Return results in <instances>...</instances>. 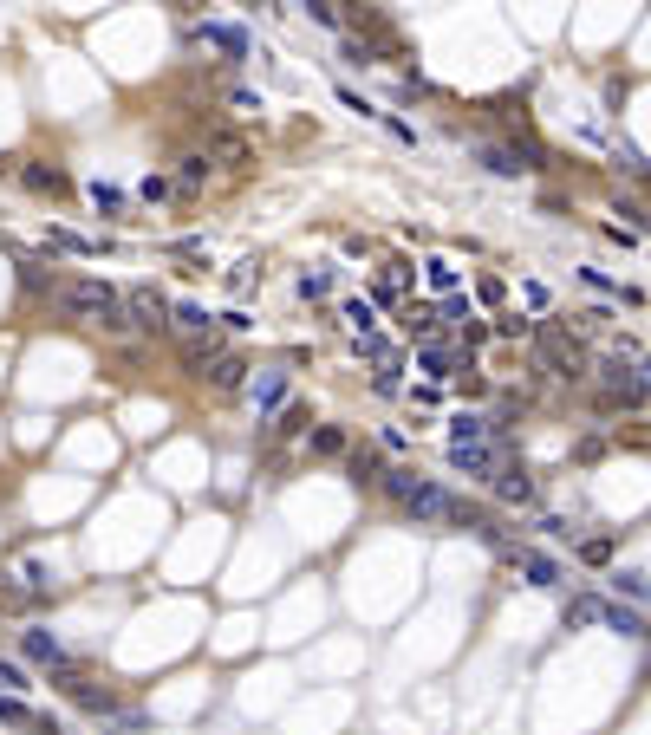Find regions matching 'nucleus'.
Masks as SVG:
<instances>
[{
    "instance_id": "nucleus-1",
    "label": "nucleus",
    "mask_w": 651,
    "mask_h": 735,
    "mask_svg": "<svg viewBox=\"0 0 651 735\" xmlns=\"http://www.w3.org/2000/svg\"><path fill=\"white\" fill-rule=\"evenodd\" d=\"M52 299H59L72 319H85V325H98V332H111V339H124V332H130L124 293H118V287H104V280H92V274L59 280V293H52Z\"/></svg>"
},
{
    "instance_id": "nucleus-2",
    "label": "nucleus",
    "mask_w": 651,
    "mask_h": 735,
    "mask_svg": "<svg viewBox=\"0 0 651 735\" xmlns=\"http://www.w3.org/2000/svg\"><path fill=\"white\" fill-rule=\"evenodd\" d=\"M534 345H540V359H548L554 377H566V385H574V377H586V351L566 339V332H554V325H548V332H534Z\"/></svg>"
},
{
    "instance_id": "nucleus-3",
    "label": "nucleus",
    "mask_w": 651,
    "mask_h": 735,
    "mask_svg": "<svg viewBox=\"0 0 651 735\" xmlns=\"http://www.w3.org/2000/svg\"><path fill=\"white\" fill-rule=\"evenodd\" d=\"M124 313H130V325H144V332H163V325H170V293L144 280V287L124 293Z\"/></svg>"
},
{
    "instance_id": "nucleus-4",
    "label": "nucleus",
    "mask_w": 651,
    "mask_h": 735,
    "mask_svg": "<svg viewBox=\"0 0 651 735\" xmlns=\"http://www.w3.org/2000/svg\"><path fill=\"white\" fill-rule=\"evenodd\" d=\"M287 385H293V377H287V365H261V371L248 377V403L261 411V423H267V417H274L281 403H287Z\"/></svg>"
},
{
    "instance_id": "nucleus-5",
    "label": "nucleus",
    "mask_w": 651,
    "mask_h": 735,
    "mask_svg": "<svg viewBox=\"0 0 651 735\" xmlns=\"http://www.w3.org/2000/svg\"><path fill=\"white\" fill-rule=\"evenodd\" d=\"M600 385H606V397L612 403H645V385H638V365L619 351V359H606L600 365Z\"/></svg>"
},
{
    "instance_id": "nucleus-6",
    "label": "nucleus",
    "mask_w": 651,
    "mask_h": 735,
    "mask_svg": "<svg viewBox=\"0 0 651 735\" xmlns=\"http://www.w3.org/2000/svg\"><path fill=\"white\" fill-rule=\"evenodd\" d=\"M196 40H202V46H215V52H228L235 66H241V59H248V52H254L248 26H235V20H202V26H196Z\"/></svg>"
},
{
    "instance_id": "nucleus-7",
    "label": "nucleus",
    "mask_w": 651,
    "mask_h": 735,
    "mask_svg": "<svg viewBox=\"0 0 651 735\" xmlns=\"http://www.w3.org/2000/svg\"><path fill=\"white\" fill-rule=\"evenodd\" d=\"M450 469H463V475H476V482H495L502 449H495V443H463V449H450Z\"/></svg>"
},
{
    "instance_id": "nucleus-8",
    "label": "nucleus",
    "mask_w": 651,
    "mask_h": 735,
    "mask_svg": "<svg viewBox=\"0 0 651 735\" xmlns=\"http://www.w3.org/2000/svg\"><path fill=\"white\" fill-rule=\"evenodd\" d=\"M508 566H514V573H522L528 586H540V592H554V586H560V560L534 553V547H514V553H508Z\"/></svg>"
},
{
    "instance_id": "nucleus-9",
    "label": "nucleus",
    "mask_w": 651,
    "mask_h": 735,
    "mask_svg": "<svg viewBox=\"0 0 651 735\" xmlns=\"http://www.w3.org/2000/svg\"><path fill=\"white\" fill-rule=\"evenodd\" d=\"M0 729H33V735H66L52 716H40L26 696H0Z\"/></svg>"
},
{
    "instance_id": "nucleus-10",
    "label": "nucleus",
    "mask_w": 651,
    "mask_h": 735,
    "mask_svg": "<svg viewBox=\"0 0 651 735\" xmlns=\"http://www.w3.org/2000/svg\"><path fill=\"white\" fill-rule=\"evenodd\" d=\"M463 365H469V359H456V351H450L443 339H424V345H417V371L430 377V385H443V377H456Z\"/></svg>"
},
{
    "instance_id": "nucleus-11",
    "label": "nucleus",
    "mask_w": 651,
    "mask_h": 735,
    "mask_svg": "<svg viewBox=\"0 0 651 735\" xmlns=\"http://www.w3.org/2000/svg\"><path fill=\"white\" fill-rule=\"evenodd\" d=\"M20 658H26V664H46V670H59V664H66V644L52 638V632H40V624H26V632H20Z\"/></svg>"
},
{
    "instance_id": "nucleus-12",
    "label": "nucleus",
    "mask_w": 651,
    "mask_h": 735,
    "mask_svg": "<svg viewBox=\"0 0 651 735\" xmlns=\"http://www.w3.org/2000/svg\"><path fill=\"white\" fill-rule=\"evenodd\" d=\"M397 325H404V332H411V345H424V339H437L443 313L430 306V299H404V306H397Z\"/></svg>"
},
{
    "instance_id": "nucleus-13",
    "label": "nucleus",
    "mask_w": 651,
    "mask_h": 735,
    "mask_svg": "<svg viewBox=\"0 0 651 735\" xmlns=\"http://www.w3.org/2000/svg\"><path fill=\"white\" fill-rule=\"evenodd\" d=\"M307 456H313V462H345V456H352V437H345L339 423H313V429H307Z\"/></svg>"
},
{
    "instance_id": "nucleus-14",
    "label": "nucleus",
    "mask_w": 651,
    "mask_h": 735,
    "mask_svg": "<svg viewBox=\"0 0 651 735\" xmlns=\"http://www.w3.org/2000/svg\"><path fill=\"white\" fill-rule=\"evenodd\" d=\"M488 488H495V495H502L508 508H528V501H534V475L522 469V462H502V469H495V482H488Z\"/></svg>"
},
{
    "instance_id": "nucleus-15",
    "label": "nucleus",
    "mask_w": 651,
    "mask_h": 735,
    "mask_svg": "<svg viewBox=\"0 0 651 735\" xmlns=\"http://www.w3.org/2000/svg\"><path fill=\"white\" fill-rule=\"evenodd\" d=\"M600 624L619 632V638H651V618L632 612V606H612V598H600Z\"/></svg>"
},
{
    "instance_id": "nucleus-16",
    "label": "nucleus",
    "mask_w": 651,
    "mask_h": 735,
    "mask_svg": "<svg viewBox=\"0 0 651 735\" xmlns=\"http://www.w3.org/2000/svg\"><path fill=\"white\" fill-rule=\"evenodd\" d=\"M248 371H254V365L241 359V351H222V359L209 365V385H215V391H248Z\"/></svg>"
},
{
    "instance_id": "nucleus-17",
    "label": "nucleus",
    "mask_w": 651,
    "mask_h": 735,
    "mask_svg": "<svg viewBox=\"0 0 651 735\" xmlns=\"http://www.w3.org/2000/svg\"><path fill=\"white\" fill-rule=\"evenodd\" d=\"M482 163H488L495 176H522V170H540V156H534V150H508V144H488V150H482Z\"/></svg>"
},
{
    "instance_id": "nucleus-18",
    "label": "nucleus",
    "mask_w": 651,
    "mask_h": 735,
    "mask_svg": "<svg viewBox=\"0 0 651 735\" xmlns=\"http://www.w3.org/2000/svg\"><path fill=\"white\" fill-rule=\"evenodd\" d=\"M176 189H183V196H202V189H209V150L176 156Z\"/></svg>"
},
{
    "instance_id": "nucleus-19",
    "label": "nucleus",
    "mask_w": 651,
    "mask_h": 735,
    "mask_svg": "<svg viewBox=\"0 0 651 735\" xmlns=\"http://www.w3.org/2000/svg\"><path fill=\"white\" fill-rule=\"evenodd\" d=\"M170 325H176V332L183 339H209V306H196V299H176V306H170Z\"/></svg>"
},
{
    "instance_id": "nucleus-20",
    "label": "nucleus",
    "mask_w": 651,
    "mask_h": 735,
    "mask_svg": "<svg viewBox=\"0 0 651 735\" xmlns=\"http://www.w3.org/2000/svg\"><path fill=\"white\" fill-rule=\"evenodd\" d=\"M463 443H488V417H476V411L450 417V449H463Z\"/></svg>"
},
{
    "instance_id": "nucleus-21",
    "label": "nucleus",
    "mask_w": 651,
    "mask_h": 735,
    "mask_svg": "<svg viewBox=\"0 0 651 735\" xmlns=\"http://www.w3.org/2000/svg\"><path fill=\"white\" fill-rule=\"evenodd\" d=\"M46 248H52V254H78V261H92V254H98V241H92V235H72V228H46Z\"/></svg>"
},
{
    "instance_id": "nucleus-22",
    "label": "nucleus",
    "mask_w": 651,
    "mask_h": 735,
    "mask_svg": "<svg viewBox=\"0 0 651 735\" xmlns=\"http://www.w3.org/2000/svg\"><path fill=\"white\" fill-rule=\"evenodd\" d=\"M345 469H352V482H385V475H391L378 449H352V456H345Z\"/></svg>"
},
{
    "instance_id": "nucleus-23",
    "label": "nucleus",
    "mask_w": 651,
    "mask_h": 735,
    "mask_svg": "<svg viewBox=\"0 0 651 735\" xmlns=\"http://www.w3.org/2000/svg\"><path fill=\"white\" fill-rule=\"evenodd\" d=\"M20 182L33 189V196H52V189H66L59 170H46V163H20Z\"/></svg>"
},
{
    "instance_id": "nucleus-24",
    "label": "nucleus",
    "mask_w": 651,
    "mask_h": 735,
    "mask_svg": "<svg viewBox=\"0 0 651 735\" xmlns=\"http://www.w3.org/2000/svg\"><path fill=\"white\" fill-rule=\"evenodd\" d=\"M424 280L437 287V293H450V299H456V287H463V274H456V267H450L443 254H430V261H424Z\"/></svg>"
},
{
    "instance_id": "nucleus-25",
    "label": "nucleus",
    "mask_w": 651,
    "mask_h": 735,
    "mask_svg": "<svg viewBox=\"0 0 651 735\" xmlns=\"http://www.w3.org/2000/svg\"><path fill=\"white\" fill-rule=\"evenodd\" d=\"M85 196H92V208H98V215H124V189H111L104 176H92V182H85Z\"/></svg>"
},
{
    "instance_id": "nucleus-26",
    "label": "nucleus",
    "mask_w": 651,
    "mask_h": 735,
    "mask_svg": "<svg viewBox=\"0 0 651 735\" xmlns=\"http://www.w3.org/2000/svg\"><path fill=\"white\" fill-rule=\"evenodd\" d=\"M339 319H345V325H352V332H359V339H365V332H371V325H378V306H371V299H345V306H339Z\"/></svg>"
},
{
    "instance_id": "nucleus-27",
    "label": "nucleus",
    "mask_w": 651,
    "mask_h": 735,
    "mask_svg": "<svg viewBox=\"0 0 651 735\" xmlns=\"http://www.w3.org/2000/svg\"><path fill=\"white\" fill-rule=\"evenodd\" d=\"M560 618H566V632H574V624H600V598H566V606H560Z\"/></svg>"
},
{
    "instance_id": "nucleus-28",
    "label": "nucleus",
    "mask_w": 651,
    "mask_h": 735,
    "mask_svg": "<svg viewBox=\"0 0 651 735\" xmlns=\"http://www.w3.org/2000/svg\"><path fill=\"white\" fill-rule=\"evenodd\" d=\"M307 429H313V411H307V403H287L281 423H274V437H307Z\"/></svg>"
},
{
    "instance_id": "nucleus-29",
    "label": "nucleus",
    "mask_w": 651,
    "mask_h": 735,
    "mask_svg": "<svg viewBox=\"0 0 651 735\" xmlns=\"http://www.w3.org/2000/svg\"><path fill=\"white\" fill-rule=\"evenodd\" d=\"M20 280H26V293H46V299L59 293V274H46L40 261H20Z\"/></svg>"
},
{
    "instance_id": "nucleus-30",
    "label": "nucleus",
    "mask_w": 651,
    "mask_h": 735,
    "mask_svg": "<svg viewBox=\"0 0 651 735\" xmlns=\"http://www.w3.org/2000/svg\"><path fill=\"white\" fill-rule=\"evenodd\" d=\"M300 13H307L313 26H326V33H339V40H345V13L333 7V0H313V7H300Z\"/></svg>"
},
{
    "instance_id": "nucleus-31",
    "label": "nucleus",
    "mask_w": 651,
    "mask_h": 735,
    "mask_svg": "<svg viewBox=\"0 0 651 735\" xmlns=\"http://www.w3.org/2000/svg\"><path fill=\"white\" fill-rule=\"evenodd\" d=\"M0 690H7V696H26V690H33V677H26V664L0 658Z\"/></svg>"
},
{
    "instance_id": "nucleus-32",
    "label": "nucleus",
    "mask_w": 651,
    "mask_h": 735,
    "mask_svg": "<svg viewBox=\"0 0 651 735\" xmlns=\"http://www.w3.org/2000/svg\"><path fill=\"white\" fill-rule=\"evenodd\" d=\"M209 150H222L228 163H248L254 150H248V137H235V130H215V137H209Z\"/></svg>"
},
{
    "instance_id": "nucleus-33",
    "label": "nucleus",
    "mask_w": 651,
    "mask_h": 735,
    "mask_svg": "<svg viewBox=\"0 0 651 735\" xmlns=\"http://www.w3.org/2000/svg\"><path fill=\"white\" fill-rule=\"evenodd\" d=\"M333 293V267H313V274H300V299H326Z\"/></svg>"
},
{
    "instance_id": "nucleus-34",
    "label": "nucleus",
    "mask_w": 651,
    "mask_h": 735,
    "mask_svg": "<svg viewBox=\"0 0 651 735\" xmlns=\"http://www.w3.org/2000/svg\"><path fill=\"white\" fill-rule=\"evenodd\" d=\"M371 391H378V397H404V377H397V365H378V371H371Z\"/></svg>"
},
{
    "instance_id": "nucleus-35",
    "label": "nucleus",
    "mask_w": 651,
    "mask_h": 735,
    "mask_svg": "<svg viewBox=\"0 0 651 735\" xmlns=\"http://www.w3.org/2000/svg\"><path fill=\"white\" fill-rule=\"evenodd\" d=\"M138 196L163 208V202H170V196H176V182H170V176H144V189H138Z\"/></svg>"
},
{
    "instance_id": "nucleus-36",
    "label": "nucleus",
    "mask_w": 651,
    "mask_h": 735,
    "mask_svg": "<svg viewBox=\"0 0 651 735\" xmlns=\"http://www.w3.org/2000/svg\"><path fill=\"white\" fill-rule=\"evenodd\" d=\"M580 560H586V566H606V560H612V540H606V534L580 540Z\"/></svg>"
},
{
    "instance_id": "nucleus-37",
    "label": "nucleus",
    "mask_w": 651,
    "mask_h": 735,
    "mask_svg": "<svg viewBox=\"0 0 651 735\" xmlns=\"http://www.w3.org/2000/svg\"><path fill=\"white\" fill-rule=\"evenodd\" d=\"M339 104H345V111H359V118H385V111H378V104H371L365 92H352V85H339Z\"/></svg>"
},
{
    "instance_id": "nucleus-38",
    "label": "nucleus",
    "mask_w": 651,
    "mask_h": 735,
    "mask_svg": "<svg viewBox=\"0 0 651 735\" xmlns=\"http://www.w3.org/2000/svg\"><path fill=\"white\" fill-rule=\"evenodd\" d=\"M359 359H371V365H391V339L365 332V339H359Z\"/></svg>"
},
{
    "instance_id": "nucleus-39",
    "label": "nucleus",
    "mask_w": 651,
    "mask_h": 735,
    "mask_svg": "<svg viewBox=\"0 0 651 735\" xmlns=\"http://www.w3.org/2000/svg\"><path fill=\"white\" fill-rule=\"evenodd\" d=\"M339 59H345V66H371V46L345 33V40H339Z\"/></svg>"
},
{
    "instance_id": "nucleus-40",
    "label": "nucleus",
    "mask_w": 651,
    "mask_h": 735,
    "mask_svg": "<svg viewBox=\"0 0 651 735\" xmlns=\"http://www.w3.org/2000/svg\"><path fill=\"white\" fill-rule=\"evenodd\" d=\"M612 592H626V598H651V586L638 573H612Z\"/></svg>"
},
{
    "instance_id": "nucleus-41",
    "label": "nucleus",
    "mask_w": 651,
    "mask_h": 735,
    "mask_svg": "<svg viewBox=\"0 0 651 735\" xmlns=\"http://www.w3.org/2000/svg\"><path fill=\"white\" fill-rule=\"evenodd\" d=\"M228 104H235V111H241V118H261V98H254L248 85H235V92H228Z\"/></svg>"
},
{
    "instance_id": "nucleus-42",
    "label": "nucleus",
    "mask_w": 651,
    "mask_h": 735,
    "mask_svg": "<svg viewBox=\"0 0 651 735\" xmlns=\"http://www.w3.org/2000/svg\"><path fill=\"white\" fill-rule=\"evenodd\" d=\"M254 287V261H241V267H228V293H248Z\"/></svg>"
},
{
    "instance_id": "nucleus-43",
    "label": "nucleus",
    "mask_w": 651,
    "mask_h": 735,
    "mask_svg": "<svg viewBox=\"0 0 651 735\" xmlns=\"http://www.w3.org/2000/svg\"><path fill=\"white\" fill-rule=\"evenodd\" d=\"M632 365H638V385H645V397H651V351H632Z\"/></svg>"
}]
</instances>
